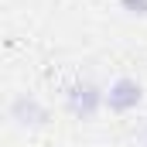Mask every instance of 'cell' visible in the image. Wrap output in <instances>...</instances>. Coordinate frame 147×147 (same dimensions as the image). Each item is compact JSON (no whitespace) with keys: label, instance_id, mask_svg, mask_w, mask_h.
<instances>
[{"label":"cell","instance_id":"6da1fadb","mask_svg":"<svg viewBox=\"0 0 147 147\" xmlns=\"http://www.w3.org/2000/svg\"><path fill=\"white\" fill-rule=\"evenodd\" d=\"M99 106H103V89H99L96 82L82 79V82L69 86V92H65V110L72 113L75 120H92V116L99 113Z\"/></svg>","mask_w":147,"mask_h":147},{"label":"cell","instance_id":"7a4b0ae2","mask_svg":"<svg viewBox=\"0 0 147 147\" xmlns=\"http://www.w3.org/2000/svg\"><path fill=\"white\" fill-rule=\"evenodd\" d=\"M140 99H144V86H140L137 79H130V75L113 79L110 89L103 92V103H106L113 113H130V110H137Z\"/></svg>","mask_w":147,"mask_h":147},{"label":"cell","instance_id":"3957f363","mask_svg":"<svg viewBox=\"0 0 147 147\" xmlns=\"http://www.w3.org/2000/svg\"><path fill=\"white\" fill-rule=\"evenodd\" d=\"M10 116H14L21 127H45V123L51 120L48 106L38 99L34 92H21V96L10 103Z\"/></svg>","mask_w":147,"mask_h":147},{"label":"cell","instance_id":"277c9868","mask_svg":"<svg viewBox=\"0 0 147 147\" xmlns=\"http://www.w3.org/2000/svg\"><path fill=\"white\" fill-rule=\"evenodd\" d=\"M120 7L134 17H147V0H120Z\"/></svg>","mask_w":147,"mask_h":147}]
</instances>
